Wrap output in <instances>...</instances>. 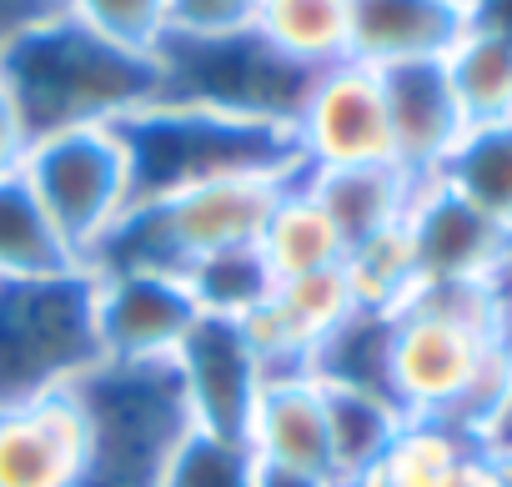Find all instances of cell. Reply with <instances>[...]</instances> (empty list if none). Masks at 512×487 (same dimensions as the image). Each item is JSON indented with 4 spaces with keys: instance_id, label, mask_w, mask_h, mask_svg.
<instances>
[{
    "instance_id": "obj_20",
    "label": "cell",
    "mask_w": 512,
    "mask_h": 487,
    "mask_svg": "<svg viewBox=\"0 0 512 487\" xmlns=\"http://www.w3.org/2000/svg\"><path fill=\"white\" fill-rule=\"evenodd\" d=\"M432 181L457 191L472 211H482L492 226L512 236V121L467 126V136Z\"/></svg>"
},
{
    "instance_id": "obj_29",
    "label": "cell",
    "mask_w": 512,
    "mask_h": 487,
    "mask_svg": "<svg viewBox=\"0 0 512 487\" xmlns=\"http://www.w3.org/2000/svg\"><path fill=\"white\" fill-rule=\"evenodd\" d=\"M472 447L482 452V457H512V377H507V387H502V397L492 402V412L472 427Z\"/></svg>"
},
{
    "instance_id": "obj_9",
    "label": "cell",
    "mask_w": 512,
    "mask_h": 487,
    "mask_svg": "<svg viewBox=\"0 0 512 487\" xmlns=\"http://www.w3.org/2000/svg\"><path fill=\"white\" fill-rule=\"evenodd\" d=\"M171 367H176L191 427L216 432L226 442H246V422H251L256 397H262L267 367L256 362L241 322L196 317V327L186 332Z\"/></svg>"
},
{
    "instance_id": "obj_5",
    "label": "cell",
    "mask_w": 512,
    "mask_h": 487,
    "mask_svg": "<svg viewBox=\"0 0 512 487\" xmlns=\"http://www.w3.org/2000/svg\"><path fill=\"white\" fill-rule=\"evenodd\" d=\"M21 176L81 262H91L101 241L126 221L131 196H136L131 151L116 121H86V126L36 136Z\"/></svg>"
},
{
    "instance_id": "obj_19",
    "label": "cell",
    "mask_w": 512,
    "mask_h": 487,
    "mask_svg": "<svg viewBox=\"0 0 512 487\" xmlns=\"http://www.w3.org/2000/svg\"><path fill=\"white\" fill-rule=\"evenodd\" d=\"M317 387H322V412H327L332 482L347 487L387 452V442L397 437L407 412L382 387H347V382H317Z\"/></svg>"
},
{
    "instance_id": "obj_32",
    "label": "cell",
    "mask_w": 512,
    "mask_h": 487,
    "mask_svg": "<svg viewBox=\"0 0 512 487\" xmlns=\"http://www.w3.org/2000/svg\"><path fill=\"white\" fill-rule=\"evenodd\" d=\"M507 342H512V277H507Z\"/></svg>"
},
{
    "instance_id": "obj_17",
    "label": "cell",
    "mask_w": 512,
    "mask_h": 487,
    "mask_svg": "<svg viewBox=\"0 0 512 487\" xmlns=\"http://www.w3.org/2000/svg\"><path fill=\"white\" fill-rule=\"evenodd\" d=\"M256 252H262L272 282H292V277H312V272L342 267V262H347V241L337 236L332 216L317 206V196H312L307 181L297 176V181L277 196V206H272L262 236H256Z\"/></svg>"
},
{
    "instance_id": "obj_24",
    "label": "cell",
    "mask_w": 512,
    "mask_h": 487,
    "mask_svg": "<svg viewBox=\"0 0 512 487\" xmlns=\"http://www.w3.org/2000/svg\"><path fill=\"white\" fill-rule=\"evenodd\" d=\"M342 272L357 297V312H372V317H397L407 307V297L422 287L407 226H392V231L362 241V247H352Z\"/></svg>"
},
{
    "instance_id": "obj_3",
    "label": "cell",
    "mask_w": 512,
    "mask_h": 487,
    "mask_svg": "<svg viewBox=\"0 0 512 487\" xmlns=\"http://www.w3.org/2000/svg\"><path fill=\"white\" fill-rule=\"evenodd\" d=\"M76 402L86 412L81 487H156L171 447L191 427L171 362H96L76 382Z\"/></svg>"
},
{
    "instance_id": "obj_23",
    "label": "cell",
    "mask_w": 512,
    "mask_h": 487,
    "mask_svg": "<svg viewBox=\"0 0 512 487\" xmlns=\"http://www.w3.org/2000/svg\"><path fill=\"white\" fill-rule=\"evenodd\" d=\"M191 302L201 317H221V322H246L256 307L272 297V272L262 262L256 247H236V252H216V257H201L181 272Z\"/></svg>"
},
{
    "instance_id": "obj_28",
    "label": "cell",
    "mask_w": 512,
    "mask_h": 487,
    "mask_svg": "<svg viewBox=\"0 0 512 487\" xmlns=\"http://www.w3.org/2000/svg\"><path fill=\"white\" fill-rule=\"evenodd\" d=\"M31 126L21 116V101L16 91L6 86V76H0V176H16L26 166V151H31Z\"/></svg>"
},
{
    "instance_id": "obj_8",
    "label": "cell",
    "mask_w": 512,
    "mask_h": 487,
    "mask_svg": "<svg viewBox=\"0 0 512 487\" xmlns=\"http://www.w3.org/2000/svg\"><path fill=\"white\" fill-rule=\"evenodd\" d=\"M91 277V327L101 362H171L196 327V302L176 272H86Z\"/></svg>"
},
{
    "instance_id": "obj_30",
    "label": "cell",
    "mask_w": 512,
    "mask_h": 487,
    "mask_svg": "<svg viewBox=\"0 0 512 487\" xmlns=\"http://www.w3.org/2000/svg\"><path fill=\"white\" fill-rule=\"evenodd\" d=\"M251 487H337L317 472H297V467H282V462H262L251 457Z\"/></svg>"
},
{
    "instance_id": "obj_7",
    "label": "cell",
    "mask_w": 512,
    "mask_h": 487,
    "mask_svg": "<svg viewBox=\"0 0 512 487\" xmlns=\"http://www.w3.org/2000/svg\"><path fill=\"white\" fill-rule=\"evenodd\" d=\"M292 151H297L302 171L392 161L382 76L357 61H342V66L312 76V86L292 116Z\"/></svg>"
},
{
    "instance_id": "obj_10",
    "label": "cell",
    "mask_w": 512,
    "mask_h": 487,
    "mask_svg": "<svg viewBox=\"0 0 512 487\" xmlns=\"http://www.w3.org/2000/svg\"><path fill=\"white\" fill-rule=\"evenodd\" d=\"M407 236L422 282H487L507 287L512 277V236L472 211L442 181H422L407 211Z\"/></svg>"
},
{
    "instance_id": "obj_16",
    "label": "cell",
    "mask_w": 512,
    "mask_h": 487,
    "mask_svg": "<svg viewBox=\"0 0 512 487\" xmlns=\"http://www.w3.org/2000/svg\"><path fill=\"white\" fill-rule=\"evenodd\" d=\"M81 272L86 262L46 216L26 176H0V282H61Z\"/></svg>"
},
{
    "instance_id": "obj_21",
    "label": "cell",
    "mask_w": 512,
    "mask_h": 487,
    "mask_svg": "<svg viewBox=\"0 0 512 487\" xmlns=\"http://www.w3.org/2000/svg\"><path fill=\"white\" fill-rule=\"evenodd\" d=\"M467 452H472V437L462 427L442 417H407L397 437L387 442V452L347 487H442Z\"/></svg>"
},
{
    "instance_id": "obj_4",
    "label": "cell",
    "mask_w": 512,
    "mask_h": 487,
    "mask_svg": "<svg viewBox=\"0 0 512 487\" xmlns=\"http://www.w3.org/2000/svg\"><path fill=\"white\" fill-rule=\"evenodd\" d=\"M96 362L86 272L61 282H0V407L76 387Z\"/></svg>"
},
{
    "instance_id": "obj_27",
    "label": "cell",
    "mask_w": 512,
    "mask_h": 487,
    "mask_svg": "<svg viewBox=\"0 0 512 487\" xmlns=\"http://www.w3.org/2000/svg\"><path fill=\"white\" fill-rule=\"evenodd\" d=\"M256 21V0H171L166 41H231Z\"/></svg>"
},
{
    "instance_id": "obj_15",
    "label": "cell",
    "mask_w": 512,
    "mask_h": 487,
    "mask_svg": "<svg viewBox=\"0 0 512 487\" xmlns=\"http://www.w3.org/2000/svg\"><path fill=\"white\" fill-rule=\"evenodd\" d=\"M307 191L317 196V206L332 216L337 236L347 241V252L362 241L392 231L407 221L412 196H417V176H407L397 161H377V166H337V171H302Z\"/></svg>"
},
{
    "instance_id": "obj_13",
    "label": "cell",
    "mask_w": 512,
    "mask_h": 487,
    "mask_svg": "<svg viewBox=\"0 0 512 487\" xmlns=\"http://www.w3.org/2000/svg\"><path fill=\"white\" fill-rule=\"evenodd\" d=\"M467 26L457 0H347V56L372 71L447 61Z\"/></svg>"
},
{
    "instance_id": "obj_33",
    "label": "cell",
    "mask_w": 512,
    "mask_h": 487,
    "mask_svg": "<svg viewBox=\"0 0 512 487\" xmlns=\"http://www.w3.org/2000/svg\"><path fill=\"white\" fill-rule=\"evenodd\" d=\"M457 6H462V11H472V0H457Z\"/></svg>"
},
{
    "instance_id": "obj_12",
    "label": "cell",
    "mask_w": 512,
    "mask_h": 487,
    "mask_svg": "<svg viewBox=\"0 0 512 487\" xmlns=\"http://www.w3.org/2000/svg\"><path fill=\"white\" fill-rule=\"evenodd\" d=\"M382 76V101H387V131H392V161L432 181L457 141L467 136V116L457 106V91L447 81L442 61H417V66H392Z\"/></svg>"
},
{
    "instance_id": "obj_31",
    "label": "cell",
    "mask_w": 512,
    "mask_h": 487,
    "mask_svg": "<svg viewBox=\"0 0 512 487\" xmlns=\"http://www.w3.org/2000/svg\"><path fill=\"white\" fill-rule=\"evenodd\" d=\"M442 487H502V472H497L492 457H482V452L472 447V452L452 467V477H447Z\"/></svg>"
},
{
    "instance_id": "obj_6",
    "label": "cell",
    "mask_w": 512,
    "mask_h": 487,
    "mask_svg": "<svg viewBox=\"0 0 512 487\" xmlns=\"http://www.w3.org/2000/svg\"><path fill=\"white\" fill-rule=\"evenodd\" d=\"M507 337L472 332L462 322L402 307L387 327V392L407 417H452L477 382L482 362Z\"/></svg>"
},
{
    "instance_id": "obj_22",
    "label": "cell",
    "mask_w": 512,
    "mask_h": 487,
    "mask_svg": "<svg viewBox=\"0 0 512 487\" xmlns=\"http://www.w3.org/2000/svg\"><path fill=\"white\" fill-rule=\"evenodd\" d=\"M442 66H447V81L457 91L467 126L512 121V36L467 26V36L447 51Z\"/></svg>"
},
{
    "instance_id": "obj_1",
    "label": "cell",
    "mask_w": 512,
    "mask_h": 487,
    "mask_svg": "<svg viewBox=\"0 0 512 487\" xmlns=\"http://www.w3.org/2000/svg\"><path fill=\"white\" fill-rule=\"evenodd\" d=\"M0 76L16 91L31 136L121 121L126 111L166 91L161 56H131L76 26L61 6L36 11L21 31L0 41Z\"/></svg>"
},
{
    "instance_id": "obj_25",
    "label": "cell",
    "mask_w": 512,
    "mask_h": 487,
    "mask_svg": "<svg viewBox=\"0 0 512 487\" xmlns=\"http://www.w3.org/2000/svg\"><path fill=\"white\" fill-rule=\"evenodd\" d=\"M56 6L76 26L131 56H161L171 31V0H56Z\"/></svg>"
},
{
    "instance_id": "obj_26",
    "label": "cell",
    "mask_w": 512,
    "mask_h": 487,
    "mask_svg": "<svg viewBox=\"0 0 512 487\" xmlns=\"http://www.w3.org/2000/svg\"><path fill=\"white\" fill-rule=\"evenodd\" d=\"M156 487H251V452L246 442H226L216 432L186 427L171 447Z\"/></svg>"
},
{
    "instance_id": "obj_2",
    "label": "cell",
    "mask_w": 512,
    "mask_h": 487,
    "mask_svg": "<svg viewBox=\"0 0 512 487\" xmlns=\"http://www.w3.org/2000/svg\"><path fill=\"white\" fill-rule=\"evenodd\" d=\"M131 151V206L161 201L181 186L226 171H302L292 151V126L267 116H236L186 96H156L116 121Z\"/></svg>"
},
{
    "instance_id": "obj_18",
    "label": "cell",
    "mask_w": 512,
    "mask_h": 487,
    "mask_svg": "<svg viewBox=\"0 0 512 487\" xmlns=\"http://www.w3.org/2000/svg\"><path fill=\"white\" fill-rule=\"evenodd\" d=\"M251 36L287 66L322 76L347 56V0H256Z\"/></svg>"
},
{
    "instance_id": "obj_11",
    "label": "cell",
    "mask_w": 512,
    "mask_h": 487,
    "mask_svg": "<svg viewBox=\"0 0 512 487\" xmlns=\"http://www.w3.org/2000/svg\"><path fill=\"white\" fill-rule=\"evenodd\" d=\"M86 412L76 387L0 407V487H81Z\"/></svg>"
},
{
    "instance_id": "obj_14",
    "label": "cell",
    "mask_w": 512,
    "mask_h": 487,
    "mask_svg": "<svg viewBox=\"0 0 512 487\" xmlns=\"http://www.w3.org/2000/svg\"><path fill=\"white\" fill-rule=\"evenodd\" d=\"M246 452L262 462H282L297 472H317L332 482V452H327V412L322 387L307 372L267 377L262 397L246 422Z\"/></svg>"
}]
</instances>
